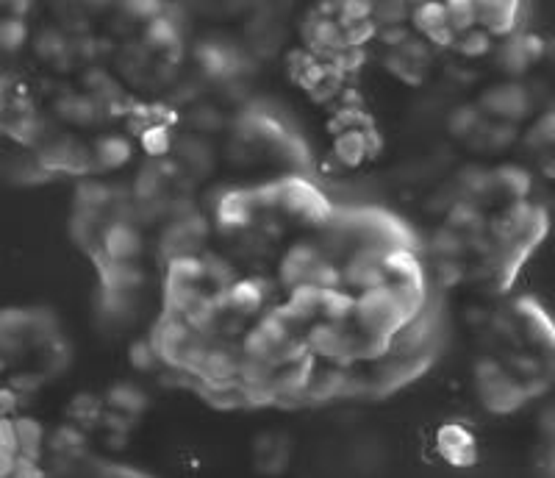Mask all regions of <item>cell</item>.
<instances>
[{"mask_svg": "<svg viewBox=\"0 0 555 478\" xmlns=\"http://www.w3.org/2000/svg\"><path fill=\"white\" fill-rule=\"evenodd\" d=\"M472 384H475V392L481 398V406L492 415H514L528 403L522 381L511 376L508 367L494 356H481L475 362Z\"/></svg>", "mask_w": 555, "mask_h": 478, "instance_id": "6da1fadb", "label": "cell"}, {"mask_svg": "<svg viewBox=\"0 0 555 478\" xmlns=\"http://www.w3.org/2000/svg\"><path fill=\"white\" fill-rule=\"evenodd\" d=\"M403 326H406V320L400 315L392 284H383L378 290L356 295L353 315H350V328L358 331L361 337L375 342H389V337Z\"/></svg>", "mask_w": 555, "mask_h": 478, "instance_id": "7a4b0ae2", "label": "cell"}, {"mask_svg": "<svg viewBox=\"0 0 555 478\" xmlns=\"http://www.w3.org/2000/svg\"><path fill=\"white\" fill-rule=\"evenodd\" d=\"M533 92L525 81H497L489 89H483L478 109L483 117L497 123H522L533 112Z\"/></svg>", "mask_w": 555, "mask_h": 478, "instance_id": "3957f363", "label": "cell"}, {"mask_svg": "<svg viewBox=\"0 0 555 478\" xmlns=\"http://www.w3.org/2000/svg\"><path fill=\"white\" fill-rule=\"evenodd\" d=\"M278 206L289 214L306 217L311 223H320V226H325L333 217L328 198L314 184H309L306 178H284V181H278Z\"/></svg>", "mask_w": 555, "mask_h": 478, "instance_id": "277c9868", "label": "cell"}, {"mask_svg": "<svg viewBox=\"0 0 555 478\" xmlns=\"http://www.w3.org/2000/svg\"><path fill=\"white\" fill-rule=\"evenodd\" d=\"M270 295V281H264V278H236L228 290L214 292L222 312L242 317V320H256L264 315Z\"/></svg>", "mask_w": 555, "mask_h": 478, "instance_id": "5b68a950", "label": "cell"}, {"mask_svg": "<svg viewBox=\"0 0 555 478\" xmlns=\"http://www.w3.org/2000/svg\"><path fill=\"white\" fill-rule=\"evenodd\" d=\"M145 251L142 228L125 220H106L98 237L100 262H139Z\"/></svg>", "mask_w": 555, "mask_h": 478, "instance_id": "8992f818", "label": "cell"}, {"mask_svg": "<svg viewBox=\"0 0 555 478\" xmlns=\"http://www.w3.org/2000/svg\"><path fill=\"white\" fill-rule=\"evenodd\" d=\"M342 267V287L350 292H370L378 290L383 284H389V278L381 267V251H367V248H356L350 251Z\"/></svg>", "mask_w": 555, "mask_h": 478, "instance_id": "52a82bcc", "label": "cell"}, {"mask_svg": "<svg viewBox=\"0 0 555 478\" xmlns=\"http://www.w3.org/2000/svg\"><path fill=\"white\" fill-rule=\"evenodd\" d=\"M325 253L320 251L317 239H295L281 256V265H278V278L286 290H295L297 284H306L309 281L311 267L320 262Z\"/></svg>", "mask_w": 555, "mask_h": 478, "instance_id": "ba28073f", "label": "cell"}, {"mask_svg": "<svg viewBox=\"0 0 555 478\" xmlns=\"http://www.w3.org/2000/svg\"><path fill=\"white\" fill-rule=\"evenodd\" d=\"M256 201H253V192L245 189H222L220 198L214 203V226L225 231V234H236L253 223V214H256Z\"/></svg>", "mask_w": 555, "mask_h": 478, "instance_id": "9c48e42d", "label": "cell"}, {"mask_svg": "<svg viewBox=\"0 0 555 478\" xmlns=\"http://www.w3.org/2000/svg\"><path fill=\"white\" fill-rule=\"evenodd\" d=\"M436 448L447 465L461 467V470L478 465V442L472 437V431L461 423H444L436 431Z\"/></svg>", "mask_w": 555, "mask_h": 478, "instance_id": "30bf717a", "label": "cell"}, {"mask_svg": "<svg viewBox=\"0 0 555 478\" xmlns=\"http://www.w3.org/2000/svg\"><path fill=\"white\" fill-rule=\"evenodd\" d=\"M173 153L175 162L181 164V170L195 178L209 176L211 170H214V164H217V148H214V142H211L209 137H200L195 131H189L184 137L175 139Z\"/></svg>", "mask_w": 555, "mask_h": 478, "instance_id": "8fae6325", "label": "cell"}, {"mask_svg": "<svg viewBox=\"0 0 555 478\" xmlns=\"http://www.w3.org/2000/svg\"><path fill=\"white\" fill-rule=\"evenodd\" d=\"M522 20H525L522 3H508V0L478 3V28L492 39H506L522 31Z\"/></svg>", "mask_w": 555, "mask_h": 478, "instance_id": "7c38bea8", "label": "cell"}, {"mask_svg": "<svg viewBox=\"0 0 555 478\" xmlns=\"http://www.w3.org/2000/svg\"><path fill=\"white\" fill-rule=\"evenodd\" d=\"M136 309H139V301L136 295H128V292H114V290H100L98 298V320L103 326H109L111 331H123L136 320Z\"/></svg>", "mask_w": 555, "mask_h": 478, "instance_id": "4fadbf2b", "label": "cell"}, {"mask_svg": "<svg viewBox=\"0 0 555 478\" xmlns=\"http://www.w3.org/2000/svg\"><path fill=\"white\" fill-rule=\"evenodd\" d=\"M103 403L109 412H117V415H125L136 420L148 412L150 406V395L142 384H134V381H117L111 384L109 392L103 395Z\"/></svg>", "mask_w": 555, "mask_h": 478, "instance_id": "5bb4252c", "label": "cell"}, {"mask_svg": "<svg viewBox=\"0 0 555 478\" xmlns=\"http://www.w3.org/2000/svg\"><path fill=\"white\" fill-rule=\"evenodd\" d=\"M381 267L389 281L395 284H425V267L417 251L408 248H389L381 253Z\"/></svg>", "mask_w": 555, "mask_h": 478, "instance_id": "9a60e30c", "label": "cell"}, {"mask_svg": "<svg viewBox=\"0 0 555 478\" xmlns=\"http://www.w3.org/2000/svg\"><path fill=\"white\" fill-rule=\"evenodd\" d=\"M525 31V28H522ZM522 31L511 34V37L500 39V45L494 48V59H497V70L508 76V81H519L533 70V62L528 51H525V39Z\"/></svg>", "mask_w": 555, "mask_h": 478, "instance_id": "2e32d148", "label": "cell"}, {"mask_svg": "<svg viewBox=\"0 0 555 478\" xmlns=\"http://www.w3.org/2000/svg\"><path fill=\"white\" fill-rule=\"evenodd\" d=\"M100 278L106 290L139 295L148 284V270L139 262H100Z\"/></svg>", "mask_w": 555, "mask_h": 478, "instance_id": "e0dca14e", "label": "cell"}, {"mask_svg": "<svg viewBox=\"0 0 555 478\" xmlns=\"http://www.w3.org/2000/svg\"><path fill=\"white\" fill-rule=\"evenodd\" d=\"M181 39H184V26H178L173 17L164 12L161 17H156L153 23L145 26L142 45H145L150 53H164L167 59H173L175 51L181 53Z\"/></svg>", "mask_w": 555, "mask_h": 478, "instance_id": "ac0fdd59", "label": "cell"}, {"mask_svg": "<svg viewBox=\"0 0 555 478\" xmlns=\"http://www.w3.org/2000/svg\"><path fill=\"white\" fill-rule=\"evenodd\" d=\"M494 192H506L511 201H531L533 195V173L531 167L517 162L497 164L492 170Z\"/></svg>", "mask_w": 555, "mask_h": 478, "instance_id": "d6986e66", "label": "cell"}, {"mask_svg": "<svg viewBox=\"0 0 555 478\" xmlns=\"http://www.w3.org/2000/svg\"><path fill=\"white\" fill-rule=\"evenodd\" d=\"M444 226L458 231L461 237H478V234H486L489 231V217L481 209V203L464 201L458 198L447 212H444Z\"/></svg>", "mask_w": 555, "mask_h": 478, "instance_id": "ffe728a7", "label": "cell"}, {"mask_svg": "<svg viewBox=\"0 0 555 478\" xmlns=\"http://www.w3.org/2000/svg\"><path fill=\"white\" fill-rule=\"evenodd\" d=\"M453 187H456V192L464 201L481 203L483 198H489L494 192L492 167H483V164H464V167H458Z\"/></svg>", "mask_w": 555, "mask_h": 478, "instance_id": "44dd1931", "label": "cell"}, {"mask_svg": "<svg viewBox=\"0 0 555 478\" xmlns=\"http://www.w3.org/2000/svg\"><path fill=\"white\" fill-rule=\"evenodd\" d=\"M14 434H17V456L31 459V462H42V453L48 448V431L37 417H14Z\"/></svg>", "mask_w": 555, "mask_h": 478, "instance_id": "7402d4cb", "label": "cell"}, {"mask_svg": "<svg viewBox=\"0 0 555 478\" xmlns=\"http://www.w3.org/2000/svg\"><path fill=\"white\" fill-rule=\"evenodd\" d=\"M134 159V142L125 134H106L92 148V164L100 170H120Z\"/></svg>", "mask_w": 555, "mask_h": 478, "instance_id": "603a6c76", "label": "cell"}, {"mask_svg": "<svg viewBox=\"0 0 555 478\" xmlns=\"http://www.w3.org/2000/svg\"><path fill=\"white\" fill-rule=\"evenodd\" d=\"M331 156L336 167H345V170H356V167H361V164L370 159L364 131H361V128H350V131L336 134V137H333Z\"/></svg>", "mask_w": 555, "mask_h": 478, "instance_id": "cb8c5ba5", "label": "cell"}, {"mask_svg": "<svg viewBox=\"0 0 555 478\" xmlns=\"http://www.w3.org/2000/svg\"><path fill=\"white\" fill-rule=\"evenodd\" d=\"M422 248L428 256H433L436 262H464V256L469 253L467 237H461L453 228H436L428 234V239L422 242Z\"/></svg>", "mask_w": 555, "mask_h": 478, "instance_id": "d4e9b609", "label": "cell"}, {"mask_svg": "<svg viewBox=\"0 0 555 478\" xmlns=\"http://www.w3.org/2000/svg\"><path fill=\"white\" fill-rule=\"evenodd\" d=\"M167 178L161 173L159 162H145L142 167H136L134 173V181H131V198L136 203H150V201H159L164 198L167 192Z\"/></svg>", "mask_w": 555, "mask_h": 478, "instance_id": "484cf974", "label": "cell"}, {"mask_svg": "<svg viewBox=\"0 0 555 478\" xmlns=\"http://www.w3.org/2000/svg\"><path fill=\"white\" fill-rule=\"evenodd\" d=\"M486 123V117L478 109V103H456L447 117H444V126H447V134L453 139H464L467 142L478 128Z\"/></svg>", "mask_w": 555, "mask_h": 478, "instance_id": "4316f807", "label": "cell"}, {"mask_svg": "<svg viewBox=\"0 0 555 478\" xmlns=\"http://www.w3.org/2000/svg\"><path fill=\"white\" fill-rule=\"evenodd\" d=\"M87 448V431L75 423L59 426L53 434H48V451L53 456H64V459H75Z\"/></svg>", "mask_w": 555, "mask_h": 478, "instance_id": "83f0119b", "label": "cell"}, {"mask_svg": "<svg viewBox=\"0 0 555 478\" xmlns=\"http://www.w3.org/2000/svg\"><path fill=\"white\" fill-rule=\"evenodd\" d=\"M125 359H128V365L134 373H142V376H148V373H159L164 362H161V353L159 348L153 345L150 337H139V340H131L128 345V351H125Z\"/></svg>", "mask_w": 555, "mask_h": 478, "instance_id": "f1b7e54d", "label": "cell"}, {"mask_svg": "<svg viewBox=\"0 0 555 478\" xmlns=\"http://www.w3.org/2000/svg\"><path fill=\"white\" fill-rule=\"evenodd\" d=\"M139 145L142 151L148 153L150 162H161V159H170L173 156V131L167 123H150L142 134H139Z\"/></svg>", "mask_w": 555, "mask_h": 478, "instance_id": "f546056e", "label": "cell"}, {"mask_svg": "<svg viewBox=\"0 0 555 478\" xmlns=\"http://www.w3.org/2000/svg\"><path fill=\"white\" fill-rule=\"evenodd\" d=\"M408 23L411 28L417 31V37H431L433 31H439V28L447 26V14H444V3H417V6H411V17H408Z\"/></svg>", "mask_w": 555, "mask_h": 478, "instance_id": "4dcf8cb0", "label": "cell"}, {"mask_svg": "<svg viewBox=\"0 0 555 478\" xmlns=\"http://www.w3.org/2000/svg\"><path fill=\"white\" fill-rule=\"evenodd\" d=\"M70 420H73L75 426H81L84 431L92 426H98L100 417L106 412V403L100 395H92V392H78L73 401H70Z\"/></svg>", "mask_w": 555, "mask_h": 478, "instance_id": "1f68e13d", "label": "cell"}, {"mask_svg": "<svg viewBox=\"0 0 555 478\" xmlns=\"http://www.w3.org/2000/svg\"><path fill=\"white\" fill-rule=\"evenodd\" d=\"M59 114H62L64 120H70V123L89 126L103 114V106L92 95H70V98L59 101Z\"/></svg>", "mask_w": 555, "mask_h": 478, "instance_id": "d6a6232c", "label": "cell"}, {"mask_svg": "<svg viewBox=\"0 0 555 478\" xmlns=\"http://www.w3.org/2000/svg\"><path fill=\"white\" fill-rule=\"evenodd\" d=\"M167 281L192 284V287L206 284V265H203V253L170 259V262H167Z\"/></svg>", "mask_w": 555, "mask_h": 478, "instance_id": "836d02e7", "label": "cell"}, {"mask_svg": "<svg viewBox=\"0 0 555 478\" xmlns=\"http://www.w3.org/2000/svg\"><path fill=\"white\" fill-rule=\"evenodd\" d=\"M444 14H447V28L456 37L478 28V0H447Z\"/></svg>", "mask_w": 555, "mask_h": 478, "instance_id": "e575fe53", "label": "cell"}, {"mask_svg": "<svg viewBox=\"0 0 555 478\" xmlns=\"http://www.w3.org/2000/svg\"><path fill=\"white\" fill-rule=\"evenodd\" d=\"M189 123L195 128V134L200 137H209L214 131L225 128V114L217 103L209 101H198L192 109H189Z\"/></svg>", "mask_w": 555, "mask_h": 478, "instance_id": "d590c367", "label": "cell"}, {"mask_svg": "<svg viewBox=\"0 0 555 478\" xmlns=\"http://www.w3.org/2000/svg\"><path fill=\"white\" fill-rule=\"evenodd\" d=\"M453 51L458 56H464V59H483V56H492L494 53V39L481 28H472V31L456 39Z\"/></svg>", "mask_w": 555, "mask_h": 478, "instance_id": "8d00e7d4", "label": "cell"}, {"mask_svg": "<svg viewBox=\"0 0 555 478\" xmlns=\"http://www.w3.org/2000/svg\"><path fill=\"white\" fill-rule=\"evenodd\" d=\"M203 265H206V281L214 284V292L228 290L236 281V270L234 265L225 259V256H217V253H203Z\"/></svg>", "mask_w": 555, "mask_h": 478, "instance_id": "74e56055", "label": "cell"}, {"mask_svg": "<svg viewBox=\"0 0 555 478\" xmlns=\"http://www.w3.org/2000/svg\"><path fill=\"white\" fill-rule=\"evenodd\" d=\"M411 17V6L408 3H372V23L378 28H395L406 26Z\"/></svg>", "mask_w": 555, "mask_h": 478, "instance_id": "f35d334b", "label": "cell"}, {"mask_svg": "<svg viewBox=\"0 0 555 478\" xmlns=\"http://www.w3.org/2000/svg\"><path fill=\"white\" fill-rule=\"evenodd\" d=\"M28 42V26L20 17H3L0 20V53H17Z\"/></svg>", "mask_w": 555, "mask_h": 478, "instance_id": "ab89813d", "label": "cell"}, {"mask_svg": "<svg viewBox=\"0 0 555 478\" xmlns=\"http://www.w3.org/2000/svg\"><path fill=\"white\" fill-rule=\"evenodd\" d=\"M383 67H386V70H389L395 78L411 84V87L422 84V78H425V70H422V67L411 64L403 53H397V51H389L386 56H383Z\"/></svg>", "mask_w": 555, "mask_h": 478, "instance_id": "60d3db41", "label": "cell"}, {"mask_svg": "<svg viewBox=\"0 0 555 478\" xmlns=\"http://www.w3.org/2000/svg\"><path fill=\"white\" fill-rule=\"evenodd\" d=\"M306 284H314L320 290H339L342 287V267L336 265L333 259H328V256H322L320 262L311 267Z\"/></svg>", "mask_w": 555, "mask_h": 478, "instance_id": "b9f144b4", "label": "cell"}, {"mask_svg": "<svg viewBox=\"0 0 555 478\" xmlns=\"http://www.w3.org/2000/svg\"><path fill=\"white\" fill-rule=\"evenodd\" d=\"M525 142L531 145V148H542L547 151L550 145L555 142V114L553 112H544L531 128H528V134H525Z\"/></svg>", "mask_w": 555, "mask_h": 478, "instance_id": "7bdbcfd3", "label": "cell"}, {"mask_svg": "<svg viewBox=\"0 0 555 478\" xmlns=\"http://www.w3.org/2000/svg\"><path fill=\"white\" fill-rule=\"evenodd\" d=\"M433 281L442 290H456L467 281V265L464 262H436L433 265Z\"/></svg>", "mask_w": 555, "mask_h": 478, "instance_id": "ee69618b", "label": "cell"}, {"mask_svg": "<svg viewBox=\"0 0 555 478\" xmlns=\"http://www.w3.org/2000/svg\"><path fill=\"white\" fill-rule=\"evenodd\" d=\"M128 12H125V17L131 20V23H153L156 17H161L164 14V3H156V0H136V3H128L125 6Z\"/></svg>", "mask_w": 555, "mask_h": 478, "instance_id": "f6af8a7d", "label": "cell"}, {"mask_svg": "<svg viewBox=\"0 0 555 478\" xmlns=\"http://www.w3.org/2000/svg\"><path fill=\"white\" fill-rule=\"evenodd\" d=\"M414 31L408 26H395V28H378V34H375V42H381L386 53L389 51H400L403 45H406V39L411 37Z\"/></svg>", "mask_w": 555, "mask_h": 478, "instance_id": "bcb514c9", "label": "cell"}, {"mask_svg": "<svg viewBox=\"0 0 555 478\" xmlns=\"http://www.w3.org/2000/svg\"><path fill=\"white\" fill-rule=\"evenodd\" d=\"M314 59H317V56L306 51V48H297V51L286 53V70H289V76L297 81V78L306 73V67L314 64Z\"/></svg>", "mask_w": 555, "mask_h": 478, "instance_id": "7dc6e473", "label": "cell"}, {"mask_svg": "<svg viewBox=\"0 0 555 478\" xmlns=\"http://www.w3.org/2000/svg\"><path fill=\"white\" fill-rule=\"evenodd\" d=\"M464 323H467L469 328H486L489 326V317H492V312L486 309V306H481V303H472V306H467L464 309Z\"/></svg>", "mask_w": 555, "mask_h": 478, "instance_id": "c3c4849f", "label": "cell"}, {"mask_svg": "<svg viewBox=\"0 0 555 478\" xmlns=\"http://www.w3.org/2000/svg\"><path fill=\"white\" fill-rule=\"evenodd\" d=\"M6 367H9V362H6V359H3V356H0V373H3V370H6Z\"/></svg>", "mask_w": 555, "mask_h": 478, "instance_id": "681fc988", "label": "cell"}, {"mask_svg": "<svg viewBox=\"0 0 555 478\" xmlns=\"http://www.w3.org/2000/svg\"><path fill=\"white\" fill-rule=\"evenodd\" d=\"M9 478H14V476H9Z\"/></svg>", "mask_w": 555, "mask_h": 478, "instance_id": "f907efd6", "label": "cell"}]
</instances>
